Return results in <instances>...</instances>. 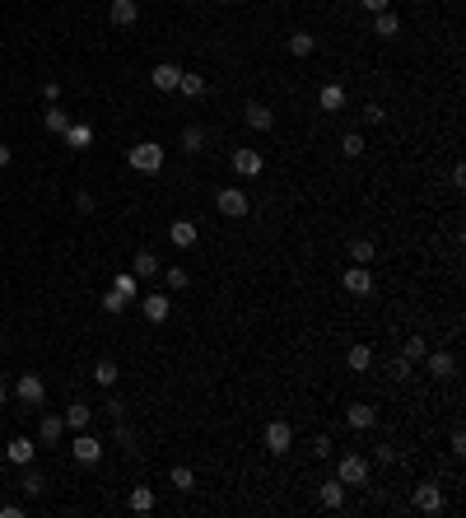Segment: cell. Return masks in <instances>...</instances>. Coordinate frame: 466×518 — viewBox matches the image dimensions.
Wrapping results in <instances>:
<instances>
[{"label": "cell", "instance_id": "13", "mask_svg": "<svg viewBox=\"0 0 466 518\" xmlns=\"http://www.w3.org/2000/svg\"><path fill=\"white\" fill-rule=\"evenodd\" d=\"M243 122L252 126V131H271V126H275V113H271L266 103H247V113H243Z\"/></svg>", "mask_w": 466, "mask_h": 518}, {"label": "cell", "instance_id": "45", "mask_svg": "<svg viewBox=\"0 0 466 518\" xmlns=\"http://www.w3.org/2000/svg\"><path fill=\"white\" fill-rule=\"evenodd\" d=\"M42 98H47V103L61 98V84H56V79H47V84H42Z\"/></svg>", "mask_w": 466, "mask_h": 518}, {"label": "cell", "instance_id": "41", "mask_svg": "<svg viewBox=\"0 0 466 518\" xmlns=\"http://www.w3.org/2000/svg\"><path fill=\"white\" fill-rule=\"evenodd\" d=\"M103 411H108V416H117V420L126 416V406H122V397H108V402H103Z\"/></svg>", "mask_w": 466, "mask_h": 518}, {"label": "cell", "instance_id": "35", "mask_svg": "<svg viewBox=\"0 0 466 518\" xmlns=\"http://www.w3.org/2000/svg\"><path fill=\"white\" fill-rule=\"evenodd\" d=\"M164 281H168V290H178V294H182V290L191 285V276H187L182 266H168V271H164Z\"/></svg>", "mask_w": 466, "mask_h": 518}, {"label": "cell", "instance_id": "2", "mask_svg": "<svg viewBox=\"0 0 466 518\" xmlns=\"http://www.w3.org/2000/svg\"><path fill=\"white\" fill-rule=\"evenodd\" d=\"M126 164H131L135 173H159V169H164V145H154V140H140V145H131Z\"/></svg>", "mask_w": 466, "mask_h": 518}, {"label": "cell", "instance_id": "10", "mask_svg": "<svg viewBox=\"0 0 466 518\" xmlns=\"http://www.w3.org/2000/svg\"><path fill=\"white\" fill-rule=\"evenodd\" d=\"M424 369H429L433 378H453V373H457V360L448 355V350H424Z\"/></svg>", "mask_w": 466, "mask_h": 518}, {"label": "cell", "instance_id": "39", "mask_svg": "<svg viewBox=\"0 0 466 518\" xmlns=\"http://www.w3.org/2000/svg\"><path fill=\"white\" fill-rule=\"evenodd\" d=\"M126 304H131V299H122L117 290H108V294H103V308H108V313H122Z\"/></svg>", "mask_w": 466, "mask_h": 518}, {"label": "cell", "instance_id": "8", "mask_svg": "<svg viewBox=\"0 0 466 518\" xmlns=\"http://www.w3.org/2000/svg\"><path fill=\"white\" fill-rule=\"evenodd\" d=\"M345 290L355 294V299H368V294H373V271L368 266H350L345 271Z\"/></svg>", "mask_w": 466, "mask_h": 518}, {"label": "cell", "instance_id": "43", "mask_svg": "<svg viewBox=\"0 0 466 518\" xmlns=\"http://www.w3.org/2000/svg\"><path fill=\"white\" fill-rule=\"evenodd\" d=\"M373 458H377V462H397V449H392V444H377Z\"/></svg>", "mask_w": 466, "mask_h": 518}, {"label": "cell", "instance_id": "4", "mask_svg": "<svg viewBox=\"0 0 466 518\" xmlns=\"http://www.w3.org/2000/svg\"><path fill=\"white\" fill-rule=\"evenodd\" d=\"M14 393H19L23 406H42V402H47V383L38 378V373H23L19 383H14Z\"/></svg>", "mask_w": 466, "mask_h": 518}, {"label": "cell", "instance_id": "15", "mask_svg": "<svg viewBox=\"0 0 466 518\" xmlns=\"http://www.w3.org/2000/svg\"><path fill=\"white\" fill-rule=\"evenodd\" d=\"M317 505H322V509H341L345 505V485L341 481H322V485H317Z\"/></svg>", "mask_w": 466, "mask_h": 518}, {"label": "cell", "instance_id": "38", "mask_svg": "<svg viewBox=\"0 0 466 518\" xmlns=\"http://www.w3.org/2000/svg\"><path fill=\"white\" fill-rule=\"evenodd\" d=\"M424 350H429V346H424V337H411V341H406V360H424Z\"/></svg>", "mask_w": 466, "mask_h": 518}, {"label": "cell", "instance_id": "24", "mask_svg": "<svg viewBox=\"0 0 466 518\" xmlns=\"http://www.w3.org/2000/svg\"><path fill=\"white\" fill-rule=\"evenodd\" d=\"M117 378H122V369H117V360H98V364H93V383H98V388H112V383H117Z\"/></svg>", "mask_w": 466, "mask_h": 518}, {"label": "cell", "instance_id": "7", "mask_svg": "<svg viewBox=\"0 0 466 518\" xmlns=\"http://www.w3.org/2000/svg\"><path fill=\"white\" fill-rule=\"evenodd\" d=\"M289 444H294L289 420H271V425H266V453H289Z\"/></svg>", "mask_w": 466, "mask_h": 518}, {"label": "cell", "instance_id": "22", "mask_svg": "<svg viewBox=\"0 0 466 518\" xmlns=\"http://www.w3.org/2000/svg\"><path fill=\"white\" fill-rule=\"evenodd\" d=\"M42 126H47L52 135H66V131H70V117H66V108H56V103H52V108L42 113Z\"/></svg>", "mask_w": 466, "mask_h": 518}, {"label": "cell", "instance_id": "37", "mask_svg": "<svg viewBox=\"0 0 466 518\" xmlns=\"http://www.w3.org/2000/svg\"><path fill=\"white\" fill-rule=\"evenodd\" d=\"M173 485H178V490H191V485H196V472H191V467H173Z\"/></svg>", "mask_w": 466, "mask_h": 518}, {"label": "cell", "instance_id": "33", "mask_svg": "<svg viewBox=\"0 0 466 518\" xmlns=\"http://www.w3.org/2000/svg\"><path fill=\"white\" fill-rule=\"evenodd\" d=\"M89 140H93L89 126H70V131H66V145L70 150H89Z\"/></svg>", "mask_w": 466, "mask_h": 518}, {"label": "cell", "instance_id": "50", "mask_svg": "<svg viewBox=\"0 0 466 518\" xmlns=\"http://www.w3.org/2000/svg\"><path fill=\"white\" fill-rule=\"evenodd\" d=\"M0 406H5V388H0Z\"/></svg>", "mask_w": 466, "mask_h": 518}, {"label": "cell", "instance_id": "25", "mask_svg": "<svg viewBox=\"0 0 466 518\" xmlns=\"http://www.w3.org/2000/svg\"><path fill=\"white\" fill-rule=\"evenodd\" d=\"M373 33H377V38H397V33H401V14L382 10V14L373 19Z\"/></svg>", "mask_w": 466, "mask_h": 518}, {"label": "cell", "instance_id": "23", "mask_svg": "<svg viewBox=\"0 0 466 518\" xmlns=\"http://www.w3.org/2000/svg\"><path fill=\"white\" fill-rule=\"evenodd\" d=\"M345 364H350V369H355V373H368V369H373V350H368V346H350V355H345Z\"/></svg>", "mask_w": 466, "mask_h": 518}, {"label": "cell", "instance_id": "21", "mask_svg": "<svg viewBox=\"0 0 466 518\" xmlns=\"http://www.w3.org/2000/svg\"><path fill=\"white\" fill-rule=\"evenodd\" d=\"M345 420H350V429H373V406H364V402H355L350 411H345Z\"/></svg>", "mask_w": 466, "mask_h": 518}, {"label": "cell", "instance_id": "29", "mask_svg": "<svg viewBox=\"0 0 466 518\" xmlns=\"http://www.w3.org/2000/svg\"><path fill=\"white\" fill-rule=\"evenodd\" d=\"M312 47H317V38H312V33H294V38H289V57H312Z\"/></svg>", "mask_w": 466, "mask_h": 518}, {"label": "cell", "instance_id": "42", "mask_svg": "<svg viewBox=\"0 0 466 518\" xmlns=\"http://www.w3.org/2000/svg\"><path fill=\"white\" fill-rule=\"evenodd\" d=\"M382 117H387V113H382V103H368V108H364V122H382Z\"/></svg>", "mask_w": 466, "mask_h": 518}, {"label": "cell", "instance_id": "18", "mask_svg": "<svg viewBox=\"0 0 466 518\" xmlns=\"http://www.w3.org/2000/svg\"><path fill=\"white\" fill-rule=\"evenodd\" d=\"M33 439H10V449H5V458L14 462V467H28V462H33Z\"/></svg>", "mask_w": 466, "mask_h": 518}, {"label": "cell", "instance_id": "51", "mask_svg": "<svg viewBox=\"0 0 466 518\" xmlns=\"http://www.w3.org/2000/svg\"><path fill=\"white\" fill-rule=\"evenodd\" d=\"M224 5H229V0H224Z\"/></svg>", "mask_w": 466, "mask_h": 518}, {"label": "cell", "instance_id": "14", "mask_svg": "<svg viewBox=\"0 0 466 518\" xmlns=\"http://www.w3.org/2000/svg\"><path fill=\"white\" fill-rule=\"evenodd\" d=\"M196 225H191V220H178V225L168 229V243H173V248H196Z\"/></svg>", "mask_w": 466, "mask_h": 518}, {"label": "cell", "instance_id": "34", "mask_svg": "<svg viewBox=\"0 0 466 518\" xmlns=\"http://www.w3.org/2000/svg\"><path fill=\"white\" fill-rule=\"evenodd\" d=\"M341 154H345V159H359V154H364V135L350 131V135L341 140Z\"/></svg>", "mask_w": 466, "mask_h": 518}, {"label": "cell", "instance_id": "26", "mask_svg": "<svg viewBox=\"0 0 466 518\" xmlns=\"http://www.w3.org/2000/svg\"><path fill=\"white\" fill-rule=\"evenodd\" d=\"M126 505H131L135 514H154V490H149V485H135V490H131V500H126Z\"/></svg>", "mask_w": 466, "mask_h": 518}, {"label": "cell", "instance_id": "27", "mask_svg": "<svg viewBox=\"0 0 466 518\" xmlns=\"http://www.w3.org/2000/svg\"><path fill=\"white\" fill-rule=\"evenodd\" d=\"M178 94H182V98H200V94H205V79H200V75H191V70H182V79H178Z\"/></svg>", "mask_w": 466, "mask_h": 518}, {"label": "cell", "instance_id": "48", "mask_svg": "<svg viewBox=\"0 0 466 518\" xmlns=\"http://www.w3.org/2000/svg\"><path fill=\"white\" fill-rule=\"evenodd\" d=\"M5 164H10V145H0V169H5Z\"/></svg>", "mask_w": 466, "mask_h": 518}, {"label": "cell", "instance_id": "3", "mask_svg": "<svg viewBox=\"0 0 466 518\" xmlns=\"http://www.w3.org/2000/svg\"><path fill=\"white\" fill-rule=\"evenodd\" d=\"M215 205H220V215H229V220H243L247 215V192H238V187H224L220 196H215Z\"/></svg>", "mask_w": 466, "mask_h": 518}, {"label": "cell", "instance_id": "17", "mask_svg": "<svg viewBox=\"0 0 466 518\" xmlns=\"http://www.w3.org/2000/svg\"><path fill=\"white\" fill-rule=\"evenodd\" d=\"M317 103H322V113H341L345 108V89L341 84H322V89H317Z\"/></svg>", "mask_w": 466, "mask_h": 518}, {"label": "cell", "instance_id": "6", "mask_svg": "<svg viewBox=\"0 0 466 518\" xmlns=\"http://www.w3.org/2000/svg\"><path fill=\"white\" fill-rule=\"evenodd\" d=\"M415 509H420V514H443V490L433 481L415 485Z\"/></svg>", "mask_w": 466, "mask_h": 518}, {"label": "cell", "instance_id": "16", "mask_svg": "<svg viewBox=\"0 0 466 518\" xmlns=\"http://www.w3.org/2000/svg\"><path fill=\"white\" fill-rule=\"evenodd\" d=\"M61 434H66V416H42L38 439H42V444H61Z\"/></svg>", "mask_w": 466, "mask_h": 518}, {"label": "cell", "instance_id": "36", "mask_svg": "<svg viewBox=\"0 0 466 518\" xmlns=\"http://www.w3.org/2000/svg\"><path fill=\"white\" fill-rule=\"evenodd\" d=\"M112 290L122 294V299H135V294H140V281H135V276H117V281H112Z\"/></svg>", "mask_w": 466, "mask_h": 518}, {"label": "cell", "instance_id": "46", "mask_svg": "<svg viewBox=\"0 0 466 518\" xmlns=\"http://www.w3.org/2000/svg\"><path fill=\"white\" fill-rule=\"evenodd\" d=\"M359 5H364L368 14H382V10H387V5H392V0H359Z\"/></svg>", "mask_w": 466, "mask_h": 518}, {"label": "cell", "instance_id": "1", "mask_svg": "<svg viewBox=\"0 0 466 518\" xmlns=\"http://www.w3.org/2000/svg\"><path fill=\"white\" fill-rule=\"evenodd\" d=\"M368 472H373V467H368L364 453H345V458L336 462V481L341 485H368Z\"/></svg>", "mask_w": 466, "mask_h": 518}, {"label": "cell", "instance_id": "9", "mask_svg": "<svg viewBox=\"0 0 466 518\" xmlns=\"http://www.w3.org/2000/svg\"><path fill=\"white\" fill-rule=\"evenodd\" d=\"M261 169H266L261 150H233V173H243V178H256Z\"/></svg>", "mask_w": 466, "mask_h": 518}, {"label": "cell", "instance_id": "31", "mask_svg": "<svg viewBox=\"0 0 466 518\" xmlns=\"http://www.w3.org/2000/svg\"><path fill=\"white\" fill-rule=\"evenodd\" d=\"M350 261H355V266H368V261H373V243H368V238H355V243H350Z\"/></svg>", "mask_w": 466, "mask_h": 518}, {"label": "cell", "instance_id": "30", "mask_svg": "<svg viewBox=\"0 0 466 518\" xmlns=\"http://www.w3.org/2000/svg\"><path fill=\"white\" fill-rule=\"evenodd\" d=\"M182 150H187V154H200V150H205V131H200V126H187V131H182Z\"/></svg>", "mask_w": 466, "mask_h": 518}, {"label": "cell", "instance_id": "11", "mask_svg": "<svg viewBox=\"0 0 466 518\" xmlns=\"http://www.w3.org/2000/svg\"><path fill=\"white\" fill-rule=\"evenodd\" d=\"M140 313L149 317V322H168V313H173V299H168V294H144V299H140Z\"/></svg>", "mask_w": 466, "mask_h": 518}, {"label": "cell", "instance_id": "44", "mask_svg": "<svg viewBox=\"0 0 466 518\" xmlns=\"http://www.w3.org/2000/svg\"><path fill=\"white\" fill-rule=\"evenodd\" d=\"M312 453H317V458H326V453H331V439H326V434H317V439H312Z\"/></svg>", "mask_w": 466, "mask_h": 518}, {"label": "cell", "instance_id": "5", "mask_svg": "<svg viewBox=\"0 0 466 518\" xmlns=\"http://www.w3.org/2000/svg\"><path fill=\"white\" fill-rule=\"evenodd\" d=\"M70 453H75V462H84V467H93V462L103 458V444L93 439V434H84V429H79V434H75V444H70Z\"/></svg>", "mask_w": 466, "mask_h": 518}, {"label": "cell", "instance_id": "47", "mask_svg": "<svg viewBox=\"0 0 466 518\" xmlns=\"http://www.w3.org/2000/svg\"><path fill=\"white\" fill-rule=\"evenodd\" d=\"M448 444H453V453H466V434H462V429H453V439H448Z\"/></svg>", "mask_w": 466, "mask_h": 518}, {"label": "cell", "instance_id": "49", "mask_svg": "<svg viewBox=\"0 0 466 518\" xmlns=\"http://www.w3.org/2000/svg\"><path fill=\"white\" fill-rule=\"evenodd\" d=\"M178 5H196V0H178Z\"/></svg>", "mask_w": 466, "mask_h": 518}, {"label": "cell", "instance_id": "19", "mask_svg": "<svg viewBox=\"0 0 466 518\" xmlns=\"http://www.w3.org/2000/svg\"><path fill=\"white\" fill-rule=\"evenodd\" d=\"M131 276H135V281H154V276H159V257H154V252H140V257L131 261Z\"/></svg>", "mask_w": 466, "mask_h": 518}, {"label": "cell", "instance_id": "32", "mask_svg": "<svg viewBox=\"0 0 466 518\" xmlns=\"http://www.w3.org/2000/svg\"><path fill=\"white\" fill-rule=\"evenodd\" d=\"M23 490H28V495H42V490H47V476L42 472H33V462H28V472H23Z\"/></svg>", "mask_w": 466, "mask_h": 518}, {"label": "cell", "instance_id": "12", "mask_svg": "<svg viewBox=\"0 0 466 518\" xmlns=\"http://www.w3.org/2000/svg\"><path fill=\"white\" fill-rule=\"evenodd\" d=\"M178 79H182V70L173 66V61H159V66L149 70V84H154V89H164V94L178 89Z\"/></svg>", "mask_w": 466, "mask_h": 518}, {"label": "cell", "instance_id": "40", "mask_svg": "<svg viewBox=\"0 0 466 518\" xmlns=\"http://www.w3.org/2000/svg\"><path fill=\"white\" fill-rule=\"evenodd\" d=\"M392 378H411V360H406V355L392 360Z\"/></svg>", "mask_w": 466, "mask_h": 518}, {"label": "cell", "instance_id": "28", "mask_svg": "<svg viewBox=\"0 0 466 518\" xmlns=\"http://www.w3.org/2000/svg\"><path fill=\"white\" fill-rule=\"evenodd\" d=\"M89 420H93V411H89L84 402H75V406L66 411V425H70V429H89Z\"/></svg>", "mask_w": 466, "mask_h": 518}, {"label": "cell", "instance_id": "20", "mask_svg": "<svg viewBox=\"0 0 466 518\" xmlns=\"http://www.w3.org/2000/svg\"><path fill=\"white\" fill-rule=\"evenodd\" d=\"M112 23H122V28H126V23H135V19H140V5H135V0H112Z\"/></svg>", "mask_w": 466, "mask_h": 518}]
</instances>
